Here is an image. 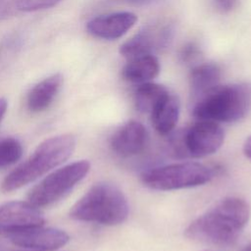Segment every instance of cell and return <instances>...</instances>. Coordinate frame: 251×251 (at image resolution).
Masks as SVG:
<instances>
[{"label": "cell", "instance_id": "cell-1", "mask_svg": "<svg viewBox=\"0 0 251 251\" xmlns=\"http://www.w3.org/2000/svg\"><path fill=\"white\" fill-rule=\"evenodd\" d=\"M249 204L238 197H226L217 202L186 227L185 236L202 243L230 247L248 224Z\"/></svg>", "mask_w": 251, "mask_h": 251}, {"label": "cell", "instance_id": "cell-2", "mask_svg": "<svg viewBox=\"0 0 251 251\" xmlns=\"http://www.w3.org/2000/svg\"><path fill=\"white\" fill-rule=\"evenodd\" d=\"M75 147V138L70 133L60 134L41 142L34 152L2 181L1 189L13 191L35 180L64 163Z\"/></svg>", "mask_w": 251, "mask_h": 251}, {"label": "cell", "instance_id": "cell-3", "mask_svg": "<svg viewBox=\"0 0 251 251\" xmlns=\"http://www.w3.org/2000/svg\"><path fill=\"white\" fill-rule=\"evenodd\" d=\"M128 209L126 197L117 185L100 181L72 207L70 216L77 221L117 226L126 220Z\"/></svg>", "mask_w": 251, "mask_h": 251}, {"label": "cell", "instance_id": "cell-4", "mask_svg": "<svg viewBox=\"0 0 251 251\" xmlns=\"http://www.w3.org/2000/svg\"><path fill=\"white\" fill-rule=\"evenodd\" d=\"M251 111V84L218 85L193 102L192 114L199 120L233 123Z\"/></svg>", "mask_w": 251, "mask_h": 251}, {"label": "cell", "instance_id": "cell-5", "mask_svg": "<svg viewBox=\"0 0 251 251\" xmlns=\"http://www.w3.org/2000/svg\"><path fill=\"white\" fill-rule=\"evenodd\" d=\"M216 175L215 169L207 165L184 162L151 168L143 172L140 178L151 189L169 191L203 185Z\"/></svg>", "mask_w": 251, "mask_h": 251}, {"label": "cell", "instance_id": "cell-6", "mask_svg": "<svg viewBox=\"0 0 251 251\" xmlns=\"http://www.w3.org/2000/svg\"><path fill=\"white\" fill-rule=\"evenodd\" d=\"M89 170L90 164L86 160L74 162L58 169L29 190L28 202L37 208L54 204L83 179Z\"/></svg>", "mask_w": 251, "mask_h": 251}, {"label": "cell", "instance_id": "cell-7", "mask_svg": "<svg viewBox=\"0 0 251 251\" xmlns=\"http://www.w3.org/2000/svg\"><path fill=\"white\" fill-rule=\"evenodd\" d=\"M225 140V131L216 122L200 120L183 133L181 143L184 154L201 158L217 152Z\"/></svg>", "mask_w": 251, "mask_h": 251}, {"label": "cell", "instance_id": "cell-8", "mask_svg": "<svg viewBox=\"0 0 251 251\" xmlns=\"http://www.w3.org/2000/svg\"><path fill=\"white\" fill-rule=\"evenodd\" d=\"M175 28L171 24H158L144 27L120 48V53L129 59L151 55L167 48L173 41ZM153 55V54H152Z\"/></svg>", "mask_w": 251, "mask_h": 251}, {"label": "cell", "instance_id": "cell-9", "mask_svg": "<svg viewBox=\"0 0 251 251\" xmlns=\"http://www.w3.org/2000/svg\"><path fill=\"white\" fill-rule=\"evenodd\" d=\"M7 235L15 245L36 251L58 249L66 245L70 239L66 231L55 227H44L42 226L17 230Z\"/></svg>", "mask_w": 251, "mask_h": 251}, {"label": "cell", "instance_id": "cell-10", "mask_svg": "<svg viewBox=\"0 0 251 251\" xmlns=\"http://www.w3.org/2000/svg\"><path fill=\"white\" fill-rule=\"evenodd\" d=\"M43 224L42 213L29 202L12 201L0 205V233L8 234Z\"/></svg>", "mask_w": 251, "mask_h": 251}, {"label": "cell", "instance_id": "cell-11", "mask_svg": "<svg viewBox=\"0 0 251 251\" xmlns=\"http://www.w3.org/2000/svg\"><path fill=\"white\" fill-rule=\"evenodd\" d=\"M148 141V131L139 122L128 121L111 136L112 150L122 157H130L142 152Z\"/></svg>", "mask_w": 251, "mask_h": 251}, {"label": "cell", "instance_id": "cell-12", "mask_svg": "<svg viewBox=\"0 0 251 251\" xmlns=\"http://www.w3.org/2000/svg\"><path fill=\"white\" fill-rule=\"evenodd\" d=\"M137 17L131 12H118L102 15L90 20L87 31L98 38L117 39L126 34L136 23Z\"/></svg>", "mask_w": 251, "mask_h": 251}, {"label": "cell", "instance_id": "cell-13", "mask_svg": "<svg viewBox=\"0 0 251 251\" xmlns=\"http://www.w3.org/2000/svg\"><path fill=\"white\" fill-rule=\"evenodd\" d=\"M62 81L61 74H54L35 84L27 95L26 105L28 110L32 113L46 110L59 92Z\"/></svg>", "mask_w": 251, "mask_h": 251}, {"label": "cell", "instance_id": "cell-14", "mask_svg": "<svg viewBox=\"0 0 251 251\" xmlns=\"http://www.w3.org/2000/svg\"><path fill=\"white\" fill-rule=\"evenodd\" d=\"M180 103L175 94L168 93L150 114L154 128L160 134H169L176 126Z\"/></svg>", "mask_w": 251, "mask_h": 251}, {"label": "cell", "instance_id": "cell-15", "mask_svg": "<svg viewBox=\"0 0 251 251\" xmlns=\"http://www.w3.org/2000/svg\"><path fill=\"white\" fill-rule=\"evenodd\" d=\"M221 69L214 63H203L195 65L189 75V85L191 95L195 101L208 91L220 85Z\"/></svg>", "mask_w": 251, "mask_h": 251}, {"label": "cell", "instance_id": "cell-16", "mask_svg": "<svg viewBox=\"0 0 251 251\" xmlns=\"http://www.w3.org/2000/svg\"><path fill=\"white\" fill-rule=\"evenodd\" d=\"M159 72V61L151 54L129 59L122 70V75L129 82L144 83L155 78Z\"/></svg>", "mask_w": 251, "mask_h": 251}, {"label": "cell", "instance_id": "cell-17", "mask_svg": "<svg viewBox=\"0 0 251 251\" xmlns=\"http://www.w3.org/2000/svg\"><path fill=\"white\" fill-rule=\"evenodd\" d=\"M168 93L169 90L161 84L149 81L140 83L134 92L135 107L140 113L150 115Z\"/></svg>", "mask_w": 251, "mask_h": 251}, {"label": "cell", "instance_id": "cell-18", "mask_svg": "<svg viewBox=\"0 0 251 251\" xmlns=\"http://www.w3.org/2000/svg\"><path fill=\"white\" fill-rule=\"evenodd\" d=\"M23 154L21 142L14 137L0 138V168L16 163Z\"/></svg>", "mask_w": 251, "mask_h": 251}, {"label": "cell", "instance_id": "cell-19", "mask_svg": "<svg viewBox=\"0 0 251 251\" xmlns=\"http://www.w3.org/2000/svg\"><path fill=\"white\" fill-rule=\"evenodd\" d=\"M201 57V51L198 45L194 42L186 43L180 50L179 58L180 61L187 65H192L196 63Z\"/></svg>", "mask_w": 251, "mask_h": 251}, {"label": "cell", "instance_id": "cell-20", "mask_svg": "<svg viewBox=\"0 0 251 251\" xmlns=\"http://www.w3.org/2000/svg\"><path fill=\"white\" fill-rule=\"evenodd\" d=\"M213 2L218 11L221 13H228L236 7L238 0H213Z\"/></svg>", "mask_w": 251, "mask_h": 251}, {"label": "cell", "instance_id": "cell-21", "mask_svg": "<svg viewBox=\"0 0 251 251\" xmlns=\"http://www.w3.org/2000/svg\"><path fill=\"white\" fill-rule=\"evenodd\" d=\"M13 9V0H0V17L7 16Z\"/></svg>", "mask_w": 251, "mask_h": 251}, {"label": "cell", "instance_id": "cell-22", "mask_svg": "<svg viewBox=\"0 0 251 251\" xmlns=\"http://www.w3.org/2000/svg\"><path fill=\"white\" fill-rule=\"evenodd\" d=\"M243 153L249 160H251V135L245 140L243 144Z\"/></svg>", "mask_w": 251, "mask_h": 251}, {"label": "cell", "instance_id": "cell-23", "mask_svg": "<svg viewBox=\"0 0 251 251\" xmlns=\"http://www.w3.org/2000/svg\"><path fill=\"white\" fill-rule=\"evenodd\" d=\"M7 107H8L7 100L5 98H0V122L2 121L4 115L7 111Z\"/></svg>", "mask_w": 251, "mask_h": 251}, {"label": "cell", "instance_id": "cell-24", "mask_svg": "<svg viewBox=\"0 0 251 251\" xmlns=\"http://www.w3.org/2000/svg\"><path fill=\"white\" fill-rule=\"evenodd\" d=\"M123 1L132 3V4H136V5H143V4H146L148 2H151L152 0H123Z\"/></svg>", "mask_w": 251, "mask_h": 251}, {"label": "cell", "instance_id": "cell-25", "mask_svg": "<svg viewBox=\"0 0 251 251\" xmlns=\"http://www.w3.org/2000/svg\"><path fill=\"white\" fill-rule=\"evenodd\" d=\"M240 251H251V242L249 244H247L246 246H244Z\"/></svg>", "mask_w": 251, "mask_h": 251}, {"label": "cell", "instance_id": "cell-26", "mask_svg": "<svg viewBox=\"0 0 251 251\" xmlns=\"http://www.w3.org/2000/svg\"><path fill=\"white\" fill-rule=\"evenodd\" d=\"M3 249H4V246H3V244L0 242V251H3Z\"/></svg>", "mask_w": 251, "mask_h": 251}, {"label": "cell", "instance_id": "cell-27", "mask_svg": "<svg viewBox=\"0 0 251 251\" xmlns=\"http://www.w3.org/2000/svg\"><path fill=\"white\" fill-rule=\"evenodd\" d=\"M203 251H211V250H203Z\"/></svg>", "mask_w": 251, "mask_h": 251}]
</instances>
